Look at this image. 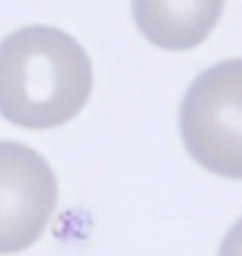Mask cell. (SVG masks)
<instances>
[{
    "instance_id": "cell-1",
    "label": "cell",
    "mask_w": 242,
    "mask_h": 256,
    "mask_svg": "<svg viewBox=\"0 0 242 256\" xmlns=\"http://www.w3.org/2000/svg\"><path fill=\"white\" fill-rule=\"evenodd\" d=\"M92 94V62L78 40L52 26H26L0 42V116L50 130L78 116Z\"/></svg>"
},
{
    "instance_id": "cell-2",
    "label": "cell",
    "mask_w": 242,
    "mask_h": 256,
    "mask_svg": "<svg viewBox=\"0 0 242 256\" xmlns=\"http://www.w3.org/2000/svg\"><path fill=\"white\" fill-rule=\"evenodd\" d=\"M184 146L200 167L242 181V59L202 70L179 113Z\"/></svg>"
},
{
    "instance_id": "cell-3",
    "label": "cell",
    "mask_w": 242,
    "mask_h": 256,
    "mask_svg": "<svg viewBox=\"0 0 242 256\" xmlns=\"http://www.w3.org/2000/svg\"><path fill=\"white\" fill-rule=\"evenodd\" d=\"M56 176L33 148L0 141V254H16L45 233L56 210Z\"/></svg>"
},
{
    "instance_id": "cell-4",
    "label": "cell",
    "mask_w": 242,
    "mask_h": 256,
    "mask_svg": "<svg viewBox=\"0 0 242 256\" xmlns=\"http://www.w3.org/2000/svg\"><path fill=\"white\" fill-rule=\"evenodd\" d=\"M226 0H132L134 22L156 47L193 50L219 24Z\"/></svg>"
},
{
    "instance_id": "cell-5",
    "label": "cell",
    "mask_w": 242,
    "mask_h": 256,
    "mask_svg": "<svg viewBox=\"0 0 242 256\" xmlns=\"http://www.w3.org/2000/svg\"><path fill=\"white\" fill-rule=\"evenodd\" d=\"M219 256H242V218L230 228L221 242Z\"/></svg>"
}]
</instances>
